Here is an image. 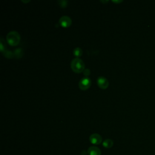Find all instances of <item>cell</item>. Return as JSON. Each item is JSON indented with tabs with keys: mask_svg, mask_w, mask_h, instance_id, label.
Here are the masks:
<instances>
[{
	"mask_svg": "<svg viewBox=\"0 0 155 155\" xmlns=\"http://www.w3.org/2000/svg\"><path fill=\"white\" fill-rule=\"evenodd\" d=\"M6 39L7 42L10 45L15 46L17 45L19 43L21 36L18 32L16 31H11L7 34Z\"/></svg>",
	"mask_w": 155,
	"mask_h": 155,
	"instance_id": "7a4b0ae2",
	"label": "cell"
},
{
	"mask_svg": "<svg viewBox=\"0 0 155 155\" xmlns=\"http://www.w3.org/2000/svg\"><path fill=\"white\" fill-rule=\"evenodd\" d=\"M90 141L92 144L99 145L102 142V138L101 136L97 133H93L90 136Z\"/></svg>",
	"mask_w": 155,
	"mask_h": 155,
	"instance_id": "8992f818",
	"label": "cell"
},
{
	"mask_svg": "<svg viewBox=\"0 0 155 155\" xmlns=\"http://www.w3.org/2000/svg\"><path fill=\"white\" fill-rule=\"evenodd\" d=\"M113 2H115V3H120V2H122V1H121V0H120V1H112Z\"/></svg>",
	"mask_w": 155,
	"mask_h": 155,
	"instance_id": "5bb4252c",
	"label": "cell"
},
{
	"mask_svg": "<svg viewBox=\"0 0 155 155\" xmlns=\"http://www.w3.org/2000/svg\"><path fill=\"white\" fill-rule=\"evenodd\" d=\"M4 54V56L7 58H12L14 57V54L13 53H12L11 51L7 50H5L2 52Z\"/></svg>",
	"mask_w": 155,
	"mask_h": 155,
	"instance_id": "8fae6325",
	"label": "cell"
},
{
	"mask_svg": "<svg viewBox=\"0 0 155 155\" xmlns=\"http://www.w3.org/2000/svg\"><path fill=\"white\" fill-rule=\"evenodd\" d=\"M24 2H30V1H22Z\"/></svg>",
	"mask_w": 155,
	"mask_h": 155,
	"instance_id": "9a60e30c",
	"label": "cell"
},
{
	"mask_svg": "<svg viewBox=\"0 0 155 155\" xmlns=\"http://www.w3.org/2000/svg\"><path fill=\"white\" fill-rule=\"evenodd\" d=\"M71 18L66 15L62 16L59 20V24L63 27H68L71 24Z\"/></svg>",
	"mask_w": 155,
	"mask_h": 155,
	"instance_id": "5b68a950",
	"label": "cell"
},
{
	"mask_svg": "<svg viewBox=\"0 0 155 155\" xmlns=\"http://www.w3.org/2000/svg\"><path fill=\"white\" fill-rule=\"evenodd\" d=\"M108 1H101V2H107Z\"/></svg>",
	"mask_w": 155,
	"mask_h": 155,
	"instance_id": "2e32d148",
	"label": "cell"
},
{
	"mask_svg": "<svg viewBox=\"0 0 155 155\" xmlns=\"http://www.w3.org/2000/svg\"><path fill=\"white\" fill-rule=\"evenodd\" d=\"M13 54H14V56H15L16 58H20L22 56L23 52H22V50L21 48H17L16 49H15L14 50Z\"/></svg>",
	"mask_w": 155,
	"mask_h": 155,
	"instance_id": "9c48e42d",
	"label": "cell"
},
{
	"mask_svg": "<svg viewBox=\"0 0 155 155\" xmlns=\"http://www.w3.org/2000/svg\"><path fill=\"white\" fill-rule=\"evenodd\" d=\"M58 3L59 4V5L61 7L64 8V7H65L67 5L68 1H65V0H61V1H58Z\"/></svg>",
	"mask_w": 155,
	"mask_h": 155,
	"instance_id": "7c38bea8",
	"label": "cell"
},
{
	"mask_svg": "<svg viewBox=\"0 0 155 155\" xmlns=\"http://www.w3.org/2000/svg\"><path fill=\"white\" fill-rule=\"evenodd\" d=\"M83 72H84V74L85 76H86V77H87L88 76H89L90 74V69H88V68H85V69H84V70L83 71Z\"/></svg>",
	"mask_w": 155,
	"mask_h": 155,
	"instance_id": "4fadbf2b",
	"label": "cell"
},
{
	"mask_svg": "<svg viewBox=\"0 0 155 155\" xmlns=\"http://www.w3.org/2000/svg\"><path fill=\"white\" fill-rule=\"evenodd\" d=\"M71 68L74 72L79 73L84 70L85 64L81 59L76 58L73 59L71 62Z\"/></svg>",
	"mask_w": 155,
	"mask_h": 155,
	"instance_id": "6da1fadb",
	"label": "cell"
},
{
	"mask_svg": "<svg viewBox=\"0 0 155 155\" xmlns=\"http://www.w3.org/2000/svg\"><path fill=\"white\" fill-rule=\"evenodd\" d=\"M87 153L89 155H101V150L99 148L96 147H90L88 150H87Z\"/></svg>",
	"mask_w": 155,
	"mask_h": 155,
	"instance_id": "52a82bcc",
	"label": "cell"
},
{
	"mask_svg": "<svg viewBox=\"0 0 155 155\" xmlns=\"http://www.w3.org/2000/svg\"><path fill=\"white\" fill-rule=\"evenodd\" d=\"M103 146L106 148H111L113 145V141L110 139H107L102 142Z\"/></svg>",
	"mask_w": 155,
	"mask_h": 155,
	"instance_id": "ba28073f",
	"label": "cell"
},
{
	"mask_svg": "<svg viewBox=\"0 0 155 155\" xmlns=\"http://www.w3.org/2000/svg\"><path fill=\"white\" fill-rule=\"evenodd\" d=\"M73 54L77 58L81 56L82 54V50L80 47H76L73 51Z\"/></svg>",
	"mask_w": 155,
	"mask_h": 155,
	"instance_id": "30bf717a",
	"label": "cell"
},
{
	"mask_svg": "<svg viewBox=\"0 0 155 155\" xmlns=\"http://www.w3.org/2000/svg\"><path fill=\"white\" fill-rule=\"evenodd\" d=\"M97 84L102 89H105L108 87L109 82L108 79L104 76H99L97 79Z\"/></svg>",
	"mask_w": 155,
	"mask_h": 155,
	"instance_id": "277c9868",
	"label": "cell"
},
{
	"mask_svg": "<svg viewBox=\"0 0 155 155\" xmlns=\"http://www.w3.org/2000/svg\"><path fill=\"white\" fill-rule=\"evenodd\" d=\"M91 84V79L88 77H84L79 82V87L82 90H86L90 87Z\"/></svg>",
	"mask_w": 155,
	"mask_h": 155,
	"instance_id": "3957f363",
	"label": "cell"
}]
</instances>
